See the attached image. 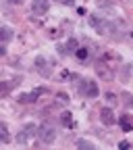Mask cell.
I'll return each instance as SVG.
<instances>
[{
    "label": "cell",
    "mask_w": 133,
    "mask_h": 150,
    "mask_svg": "<svg viewBox=\"0 0 133 150\" xmlns=\"http://www.w3.org/2000/svg\"><path fill=\"white\" fill-rule=\"evenodd\" d=\"M77 48H79V46H77V40H73V38H71V40L67 42V46H65V50H69V52H75Z\"/></svg>",
    "instance_id": "13"
},
{
    "label": "cell",
    "mask_w": 133,
    "mask_h": 150,
    "mask_svg": "<svg viewBox=\"0 0 133 150\" xmlns=\"http://www.w3.org/2000/svg\"><path fill=\"white\" fill-rule=\"evenodd\" d=\"M56 2H65V0H56Z\"/></svg>",
    "instance_id": "19"
},
{
    "label": "cell",
    "mask_w": 133,
    "mask_h": 150,
    "mask_svg": "<svg viewBox=\"0 0 133 150\" xmlns=\"http://www.w3.org/2000/svg\"><path fill=\"white\" fill-rule=\"evenodd\" d=\"M8 2H11V4H21L23 0H8Z\"/></svg>",
    "instance_id": "18"
},
{
    "label": "cell",
    "mask_w": 133,
    "mask_h": 150,
    "mask_svg": "<svg viewBox=\"0 0 133 150\" xmlns=\"http://www.w3.org/2000/svg\"><path fill=\"white\" fill-rule=\"evenodd\" d=\"M0 140H2L4 144L11 140V138H8V129H6V125H0Z\"/></svg>",
    "instance_id": "12"
},
{
    "label": "cell",
    "mask_w": 133,
    "mask_h": 150,
    "mask_svg": "<svg viewBox=\"0 0 133 150\" xmlns=\"http://www.w3.org/2000/svg\"><path fill=\"white\" fill-rule=\"evenodd\" d=\"M48 6H50L48 0H33V13H35V15H44V13H48Z\"/></svg>",
    "instance_id": "4"
},
{
    "label": "cell",
    "mask_w": 133,
    "mask_h": 150,
    "mask_svg": "<svg viewBox=\"0 0 133 150\" xmlns=\"http://www.w3.org/2000/svg\"><path fill=\"white\" fill-rule=\"evenodd\" d=\"M125 104H127L129 108H133V98L129 96V94H125Z\"/></svg>",
    "instance_id": "15"
},
{
    "label": "cell",
    "mask_w": 133,
    "mask_h": 150,
    "mask_svg": "<svg viewBox=\"0 0 133 150\" xmlns=\"http://www.w3.org/2000/svg\"><path fill=\"white\" fill-rule=\"evenodd\" d=\"M75 56H77L79 61H87L89 59V50L87 48H77V50H75Z\"/></svg>",
    "instance_id": "11"
},
{
    "label": "cell",
    "mask_w": 133,
    "mask_h": 150,
    "mask_svg": "<svg viewBox=\"0 0 133 150\" xmlns=\"http://www.w3.org/2000/svg\"><path fill=\"white\" fill-rule=\"evenodd\" d=\"M106 100L108 102H117V96H115V94H106Z\"/></svg>",
    "instance_id": "17"
},
{
    "label": "cell",
    "mask_w": 133,
    "mask_h": 150,
    "mask_svg": "<svg viewBox=\"0 0 133 150\" xmlns=\"http://www.w3.org/2000/svg\"><path fill=\"white\" fill-rule=\"evenodd\" d=\"M119 148H121V150H127V148H131V144H129V142H125V140H123V142H121V144H119Z\"/></svg>",
    "instance_id": "16"
},
{
    "label": "cell",
    "mask_w": 133,
    "mask_h": 150,
    "mask_svg": "<svg viewBox=\"0 0 133 150\" xmlns=\"http://www.w3.org/2000/svg\"><path fill=\"white\" fill-rule=\"evenodd\" d=\"M83 94H85L87 98H96L98 94H100V90H98V83H96V81H85Z\"/></svg>",
    "instance_id": "3"
},
{
    "label": "cell",
    "mask_w": 133,
    "mask_h": 150,
    "mask_svg": "<svg viewBox=\"0 0 133 150\" xmlns=\"http://www.w3.org/2000/svg\"><path fill=\"white\" fill-rule=\"evenodd\" d=\"M37 136H40V140L44 144H52L56 140V129L50 123H42L40 127H37Z\"/></svg>",
    "instance_id": "1"
},
{
    "label": "cell",
    "mask_w": 133,
    "mask_h": 150,
    "mask_svg": "<svg viewBox=\"0 0 133 150\" xmlns=\"http://www.w3.org/2000/svg\"><path fill=\"white\" fill-rule=\"evenodd\" d=\"M0 33H2V35H0V38H2V44L11 42V38H13V29H11V27H2V29H0Z\"/></svg>",
    "instance_id": "10"
},
{
    "label": "cell",
    "mask_w": 133,
    "mask_h": 150,
    "mask_svg": "<svg viewBox=\"0 0 133 150\" xmlns=\"http://www.w3.org/2000/svg\"><path fill=\"white\" fill-rule=\"evenodd\" d=\"M89 23L98 29V33H108L112 29V25L108 21H104V19H98V17H89Z\"/></svg>",
    "instance_id": "2"
},
{
    "label": "cell",
    "mask_w": 133,
    "mask_h": 150,
    "mask_svg": "<svg viewBox=\"0 0 133 150\" xmlns=\"http://www.w3.org/2000/svg\"><path fill=\"white\" fill-rule=\"evenodd\" d=\"M61 123L65 125V127H73V115L67 110V112H63L61 115Z\"/></svg>",
    "instance_id": "9"
},
{
    "label": "cell",
    "mask_w": 133,
    "mask_h": 150,
    "mask_svg": "<svg viewBox=\"0 0 133 150\" xmlns=\"http://www.w3.org/2000/svg\"><path fill=\"white\" fill-rule=\"evenodd\" d=\"M35 65H37V71H40L42 75H44V77H48V69H46V59H44V56H37V59H35Z\"/></svg>",
    "instance_id": "8"
},
{
    "label": "cell",
    "mask_w": 133,
    "mask_h": 150,
    "mask_svg": "<svg viewBox=\"0 0 133 150\" xmlns=\"http://www.w3.org/2000/svg\"><path fill=\"white\" fill-rule=\"evenodd\" d=\"M44 90H35V92H29V94H21L19 96V102H33V100H37V96H40Z\"/></svg>",
    "instance_id": "7"
},
{
    "label": "cell",
    "mask_w": 133,
    "mask_h": 150,
    "mask_svg": "<svg viewBox=\"0 0 133 150\" xmlns=\"http://www.w3.org/2000/svg\"><path fill=\"white\" fill-rule=\"evenodd\" d=\"M96 73L100 75L102 79H112V71L104 65V63H98V67H96Z\"/></svg>",
    "instance_id": "6"
},
{
    "label": "cell",
    "mask_w": 133,
    "mask_h": 150,
    "mask_svg": "<svg viewBox=\"0 0 133 150\" xmlns=\"http://www.w3.org/2000/svg\"><path fill=\"white\" fill-rule=\"evenodd\" d=\"M77 148H87V150H91V148H94V144H91V142H87V140H79V142H77Z\"/></svg>",
    "instance_id": "14"
},
{
    "label": "cell",
    "mask_w": 133,
    "mask_h": 150,
    "mask_svg": "<svg viewBox=\"0 0 133 150\" xmlns=\"http://www.w3.org/2000/svg\"><path fill=\"white\" fill-rule=\"evenodd\" d=\"M100 119H102V123H106V125H115V115H112V110L106 108V106L100 110Z\"/></svg>",
    "instance_id": "5"
}]
</instances>
